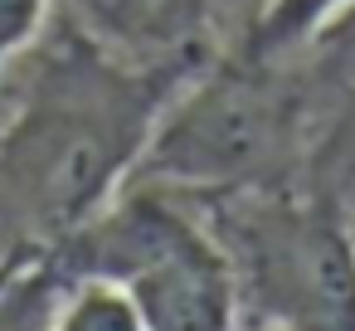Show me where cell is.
Listing matches in <instances>:
<instances>
[{
    "mask_svg": "<svg viewBox=\"0 0 355 331\" xmlns=\"http://www.w3.org/2000/svg\"><path fill=\"white\" fill-rule=\"evenodd\" d=\"M200 59L132 64L78 25L59 35L0 127V219L15 239L54 244L132 180L156 117Z\"/></svg>",
    "mask_w": 355,
    "mask_h": 331,
    "instance_id": "1",
    "label": "cell"
},
{
    "mask_svg": "<svg viewBox=\"0 0 355 331\" xmlns=\"http://www.w3.org/2000/svg\"><path fill=\"white\" fill-rule=\"evenodd\" d=\"M302 137L306 103L272 64H200L156 117L132 180L200 200L268 190L287 180Z\"/></svg>",
    "mask_w": 355,
    "mask_h": 331,
    "instance_id": "2",
    "label": "cell"
},
{
    "mask_svg": "<svg viewBox=\"0 0 355 331\" xmlns=\"http://www.w3.org/2000/svg\"><path fill=\"white\" fill-rule=\"evenodd\" d=\"M224 219L219 244L234 258L243 302L282 331H355V234L326 200L282 185L209 200Z\"/></svg>",
    "mask_w": 355,
    "mask_h": 331,
    "instance_id": "3",
    "label": "cell"
},
{
    "mask_svg": "<svg viewBox=\"0 0 355 331\" xmlns=\"http://www.w3.org/2000/svg\"><path fill=\"white\" fill-rule=\"evenodd\" d=\"M117 287L137 307L141 331H239L243 316L234 258L195 219Z\"/></svg>",
    "mask_w": 355,
    "mask_h": 331,
    "instance_id": "4",
    "label": "cell"
},
{
    "mask_svg": "<svg viewBox=\"0 0 355 331\" xmlns=\"http://www.w3.org/2000/svg\"><path fill=\"white\" fill-rule=\"evenodd\" d=\"M73 20L132 64H175L200 59L209 0H73Z\"/></svg>",
    "mask_w": 355,
    "mask_h": 331,
    "instance_id": "5",
    "label": "cell"
},
{
    "mask_svg": "<svg viewBox=\"0 0 355 331\" xmlns=\"http://www.w3.org/2000/svg\"><path fill=\"white\" fill-rule=\"evenodd\" d=\"M345 10H355V0H268L243 40V54L258 64H277V59L316 44L326 30H336V20Z\"/></svg>",
    "mask_w": 355,
    "mask_h": 331,
    "instance_id": "6",
    "label": "cell"
},
{
    "mask_svg": "<svg viewBox=\"0 0 355 331\" xmlns=\"http://www.w3.org/2000/svg\"><path fill=\"white\" fill-rule=\"evenodd\" d=\"M44 331H141V321L117 282L83 278V282H69L59 292Z\"/></svg>",
    "mask_w": 355,
    "mask_h": 331,
    "instance_id": "7",
    "label": "cell"
},
{
    "mask_svg": "<svg viewBox=\"0 0 355 331\" xmlns=\"http://www.w3.org/2000/svg\"><path fill=\"white\" fill-rule=\"evenodd\" d=\"M49 20V0H0V83L6 69L44 35Z\"/></svg>",
    "mask_w": 355,
    "mask_h": 331,
    "instance_id": "8",
    "label": "cell"
},
{
    "mask_svg": "<svg viewBox=\"0 0 355 331\" xmlns=\"http://www.w3.org/2000/svg\"><path fill=\"white\" fill-rule=\"evenodd\" d=\"M40 253V244L35 239H15L6 253H0V307H6V297H10V287H15V278L30 268V258Z\"/></svg>",
    "mask_w": 355,
    "mask_h": 331,
    "instance_id": "9",
    "label": "cell"
},
{
    "mask_svg": "<svg viewBox=\"0 0 355 331\" xmlns=\"http://www.w3.org/2000/svg\"><path fill=\"white\" fill-rule=\"evenodd\" d=\"M253 331H282V326H272V321H258V326H253Z\"/></svg>",
    "mask_w": 355,
    "mask_h": 331,
    "instance_id": "10",
    "label": "cell"
}]
</instances>
